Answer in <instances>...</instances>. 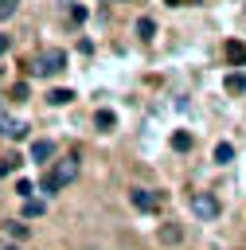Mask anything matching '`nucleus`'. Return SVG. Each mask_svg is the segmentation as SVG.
Returning a JSON list of instances; mask_svg holds the SVG:
<instances>
[{"label":"nucleus","instance_id":"a211bd4d","mask_svg":"<svg viewBox=\"0 0 246 250\" xmlns=\"http://www.w3.org/2000/svg\"><path fill=\"white\" fill-rule=\"evenodd\" d=\"M16 164H20V156H0V176H4V172H12Z\"/></svg>","mask_w":246,"mask_h":250},{"label":"nucleus","instance_id":"ddd939ff","mask_svg":"<svg viewBox=\"0 0 246 250\" xmlns=\"http://www.w3.org/2000/svg\"><path fill=\"white\" fill-rule=\"evenodd\" d=\"M180 238H184V230H180V227H164V230H160V242H168V246H172V242H180Z\"/></svg>","mask_w":246,"mask_h":250},{"label":"nucleus","instance_id":"f03ea898","mask_svg":"<svg viewBox=\"0 0 246 250\" xmlns=\"http://www.w3.org/2000/svg\"><path fill=\"white\" fill-rule=\"evenodd\" d=\"M191 211H195L199 219H215V215H219V199H215L211 191H191Z\"/></svg>","mask_w":246,"mask_h":250},{"label":"nucleus","instance_id":"1a4fd4ad","mask_svg":"<svg viewBox=\"0 0 246 250\" xmlns=\"http://www.w3.org/2000/svg\"><path fill=\"white\" fill-rule=\"evenodd\" d=\"M137 35H141V39H152V35H156V23H152L148 16H141V20H137Z\"/></svg>","mask_w":246,"mask_h":250},{"label":"nucleus","instance_id":"f3484780","mask_svg":"<svg viewBox=\"0 0 246 250\" xmlns=\"http://www.w3.org/2000/svg\"><path fill=\"white\" fill-rule=\"evenodd\" d=\"M23 98H27V82H16L12 86V102H23Z\"/></svg>","mask_w":246,"mask_h":250},{"label":"nucleus","instance_id":"6e6552de","mask_svg":"<svg viewBox=\"0 0 246 250\" xmlns=\"http://www.w3.org/2000/svg\"><path fill=\"white\" fill-rule=\"evenodd\" d=\"M62 62H66V55H62V51H47V55H43L47 74H51V70H62Z\"/></svg>","mask_w":246,"mask_h":250},{"label":"nucleus","instance_id":"412c9836","mask_svg":"<svg viewBox=\"0 0 246 250\" xmlns=\"http://www.w3.org/2000/svg\"><path fill=\"white\" fill-rule=\"evenodd\" d=\"M8 47H12V35H4V31H0V55H8Z\"/></svg>","mask_w":246,"mask_h":250},{"label":"nucleus","instance_id":"aec40b11","mask_svg":"<svg viewBox=\"0 0 246 250\" xmlns=\"http://www.w3.org/2000/svg\"><path fill=\"white\" fill-rule=\"evenodd\" d=\"M16 4H20V0H0V16H12V12H16Z\"/></svg>","mask_w":246,"mask_h":250},{"label":"nucleus","instance_id":"20e7f679","mask_svg":"<svg viewBox=\"0 0 246 250\" xmlns=\"http://www.w3.org/2000/svg\"><path fill=\"white\" fill-rule=\"evenodd\" d=\"M51 156H55V141H35V145H31V160H35V164H47Z\"/></svg>","mask_w":246,"mask_h":250},{"label":"nucleus","instance_id":"f8f14e48","mask_svg":"<svg viewBox=\"0 0 246 250\" xmlns=\"http://www.w3.org/2000/svg\"><path fill=\"white\" fill-rule=\"evenodd\" d=\"M215 160H219V164H230V160H234V148H230L226 141H223V145H215Z\"/></svg>","mask_w":246,"mask_h":250},{"label":"nucleus","instance_id":"9b49d317","mask_svg":"<svg viewBox=\"0 0 246 250\" xmlns=\"http://www.w3.org/2000/svg\"><path fill=\"white\" fill-rule=\"evenodd\" d=\"M226 90L230 94H242L246 90V74H226Z\"/></svg>","mask_w":246,"mask_h":250},{"label":"nucleus","instance_id":"4468645a","mask_svg":"<svg viewBox=\"0 0 246 250\" xmlns=\"http://www.w3.org/2000/svg\"><path fill=\"white\" fill-rule=\"evenodd\" d=\"M172 148L187 152V148H191V137H187V133H176V137H172Z\"/></svg>","mask_w":246,"mask_h":250},{"label":"nucleus","instance_id":"f257e3e1","mask_svg":"<svg viewBox=\"0 0 246 250\" xmlns=\"http://www.w3.org/2000/svg\"><path fill=\"white\" fill-rule=\"evenodd\" d=\"M78 180V156H62V160H51V168H47V176H43V191L47 195H55V191H62L66 184H74Z\"/></svg>","mask_w":246,"mask_h":250},{"label":"nucleus","instance_id":"39448f33","mask_svg":"<svg viewBox=\"0 0 246 250\" xmlns=\"http://www.w3.org/2000/svg\"><path fill=\"white\" fill-rule=\"evenodd\" d=\"M0 133H4V137H20V141H23V137H27V125H23V121H12V117H0Z\"/></svg>","mask_w":246,"mask_h":250},{"label":"nucleus","instance_id":"9d476101","mask_svg":"<svg viewBox=\"0 0 246 250\" xmlns=\"http://www.w3.org/2000/svg\"><path fill=\"white\" fill-rule=\"evenodd\" d=\"M226 59L230 62H246V43H226Z\"/></svg>","mask_w":246,"mask_h":250},{"label":"nucleus","instance_id":"2eb2a0df","mask_svg":"<svg viewBox=\"0 0 246 250\" xmlns=\"http://www.w3.org/2000/svg\"><path fill=\"white\" fill-rule=\"evenodd\" d=\"M4 230H8L12 238H27V227H23V223H4Z\"/></svg>","mask_w":246,"mask_h":250},{"label":"nucleus","instance_id":"6ab92c4d","mask_svg":"<svg viewBox=\"0 0 246 250\" xmlns=\"http://www.w3.org/2000/svg\"><path fill=\"white\" fill-rule=\"evenodd\" d=\"M16 195L27 199V195H31V180H20V184H16Z\"/></svg>","mask_w":246,"mask_h":250},{"label":"nucleus","instance_id":"7ed1b4c3","mask_svg":"<svg viewBox=\"0 0 246 250\" xmlns=\"http://www.w3.org/2000/svg\"><path fill=\"white\" fill-rule=\"evenodd\" d=\"M129 203H133L137 211H148V215H152V211H160V195H156V191H148V188H133V191H129Z\"/></svg>","mask_w":246,"mask_h":250},{"label":"nucleus","instance_id":"423d86ee","mask_svg":"<svg viewBox=\"0 0 246 250\" xmlns=\"http://www.w3.org/2000/svg\"><path fill=\"white\" fill-rule=\"evenodd\" d=\"M47 102H51V105H70V102H74V90H66V86H55V90L47 94Z\"/></svg>","mask_w":246,"mask_h":250},{"label":"nucleus","instance_id":"0eeeda50","mask_svg":"<svg viewBox=\"0 0 246 250\" xmlns=\"http://www.w3.org/2000/svg\"><path fill=\"white\" fill-rule=\"evenodd\" d=\"M94 125H98L102 133H109V129L117 125V117H113V109H98V113H94Z\"/></svg>","mask_w":246,"mask_h":250},{"label":"nucleus","instance_id":"4be33fe9","mask_svg":"<svg viewBox=\"0 0 246 250\" xmlns=\"http://www.w3.org/2000/svg\"><path fill=\"white\" fill-rule=\"evenodd\" d=\"M4 250H20V246H4Z\"/></svg>","mask_w":246,"mask_h":250},{"label":"nucleus","instance_id":"dca6fc26","mask_svg":"<svg viewBox=\"0 0 246 250\" xmlns=\"http://www.w3.org/2000/svg\"><path fill=\"white\" fill-rule=\"evenodd\" d=\"M23 215H27V219H35V215H43V203H35V199H27V203H23Z\"/></svg>","mask_w":246,"mask_h":250}]
</instances>
